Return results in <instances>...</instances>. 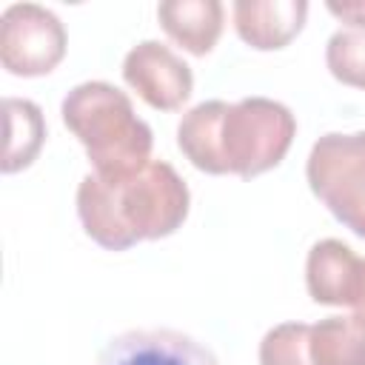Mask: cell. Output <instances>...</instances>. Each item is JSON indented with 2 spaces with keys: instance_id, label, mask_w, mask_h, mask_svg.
I'll return each instance as SVG.
<instances>
[{
  "instance_id": "277c9868",
  "label": "cell",
  "mask_w": 365,
  "mask_h": 365,
  "mask_svg": "<svg viewBox=\"0 0 365 365\" xmlns=\"http://www.w3.org/2000/svg\"><path fill=\"white\" fill-rule=\"evenodd\" d=\"M314 197L356 237H365V131L322 134L308 154Z\"/></svg>"
},
{
  "instance_id": "3957f363",
  "label": "cell",
  "mask_w": 365,
  "mask_h": 365,
  "mask_svg": "<svg viewBox=\"0 0 365 365\" xmlns=\"http://www.w3.org/2000/svg\"><path fill=\"white\" fill-rule=\"evenodd\" d=\"M297 120L288 106L271 97H242L228 103L220 123V160L225 174L251 180L274 168L291 148Z\"/></svg>"
},
{
  "instance_id": "5bb4252c",
  "label": "cell",
  "mask_w": 365,
  "mask_h": 365,
  "mask_svg": "<svg viewBox=\"0 0 365 365\" xmlns=\"http://www.w3.org/2000/svg\"><path fill=\"white\" fill-rule=\"evenodd\" d=\"M328 71L354 88H365V29H339L325 46Z\"/></svg>"
},
{
  "instance_id": "7c38bea8",
  "label": "cell",
  "mask_w": 365,
  "mask_h": 365,
  "mask_svg": "<svg viewBox=\"0 0 365 365\" xmlns=\"http://www.w3.org/2000/svg\"><path fill=\"white\" fill-rule=\"evenodd\" d=\"M311 365H365V322L351 317H325L308 331Z\"/></svg>"
},
{
  "instance_id": "5b68a950",
  "label": "cell",
  "mask_w": 365,
  "mask_h": 365,
  "mask_svg": "<svg viewBox=\"0 0 365 365\" xmlns=\"http://www.w3.org/2000/svg\"><path fill=\"white\" fill-rule=\"evenodd\" d=\"M66 54L60 17L40 3H14L0 17V63L9 74L40 77Z\"/></svg>"
},
{
  "instance_id": "6da1fadb",
  "label": "cell",
  "mask_w": 365,
  "mask_h": 365,
  "mask_svg": "<svg viewBox=\"0 0 365 365\" xmlns=\"http://www.w3.org/2000/svg\"><path fill=\"white\" fill-rule=\"evenodd\" d=\"M188 205V185L165 160H151L137 174L120 180L91 171L77 185V217L86 234L108 251L174 234L185 222Z\"/></svg>"
},
{
  "instance_id": "ba28073f",
  "label": "cell",
  "mask_w": 365,
  "mask_h": 365,
  "mask_svg": "<svg viewBox=\"0 0 365 365\" xmlns=\"http://www.w3.org/2000/svg\"><path fill=\"white\" fill-rule=\"evenodd\" d=\"M234 29L257 51L288 46L305 26V0H237L231 6Z\"/></svg>"
},
{
  "instance_id": "30bf717a",
  "label": "cell",
  "mask_w": 365,
  "mask_h": 365,
  "mask_svg": "<svg viewBox=\"0 0 365 365\" xmlns=\"http://www.w3.org/2000/svg\"><path fill=\"white\" fill-rule=\"evenodd\" d=\"M157 17L163 31L177 46L194 57H202L222 34L225 9L220 0H165L157 6Z\"/></svg>"
},
{
  "instance_id": "8992f818",
  "label": "cell",
  "mask_w": 365,
  "mask_h": 365,
  "mask_svg": "<svg viewBox=\"0 0 365 365\" xmlns=\"http://www.w3.org/2000/svg\"><path fill=\"white\" fill-rule=\"evenodd\" d=\"M123 80L160 111H177L194 91V74L182 57H177L160 40L137 43L123 60Z\"/></svg>"
},
{
  "instance_id": "52a82bcc",
  "label": "cell",
  "mask_w": 365,
  "mask_h": 365,
  "mask_svg": "<svg viewBox=\"0 0 365 365\" xmlns=\"http://www.w3.org/2000/svg\"><path fill=\"white\" fill-rule=\"evenodd\" d=\"M94 365H220L214 351L174 328H131L108 339Z\"/></svg>"
},
{
  "instance_id": "e0dca14e",
  "label": "cell",
  "mask_w": 365,
  "mask_h": 365,
  "mask_svg": "<svg viewBox=\"0 0 365 365\" xmlns=\"http://www.w3.org/2000/svg\"><path fill=\"white\" fill-rule=\"evenodd\" d=\"M348 308H354V317L365 322V259L359 257V268H356V279L351 288V302Z\"/></svg>"
},
{
  "instance_id": "9c48e42d",
  "label": "cell",
  "mask_w": 365,
  "mask_h": 365,
  "mask_svg": "<svg viewBox=\"0 0 365 365\" xmlns=\"http://www.w3.org/2000/svg\"><path fill=\"white\" fill-rule=\"evenodd\" d=\"M359 257L342 240H319L311 245L305 259V285L319 305H348L356 279Z\"/></svg>"
},
{
  "instance_id": "2e32d148",
  "label": "cell",
  "mask_w": 365,
  "mask_h": 365,
  "mask_svg": "<svg viewBox=\"0 0 365 365\" xmlns=\"http://www.w3.org/2000/svg\"><path fill=\"white\" fill-rule=\"evenodd\" d=\"M328 11L348 23V29H365V0H345V3H328Z\"/></svg>"
},
{
  "instance_id": "4fadbf2b",
  "label": "cell",
  "mask_w": 365,
  "mask_h": 365,
  "mask_svg": "<svg viewBox=\"0 0 365 365\" xmlns=\"http://www.w3.org/2000/svg\"><path fill=\"white\" fill-rule=\"evenodd\" d=\"M3 114H6V148L0 168L6 174H14L20 168H29L40 154L46 140V120L37 103L20 97H6Z\"/></svg>"
},
{
  "instance_id": "7a4b0ae2",
  "label": "cell",
  "mask_w": 365,
  "mask_h": 365,
  "mask_svg": "<svg viewBox=\"0 0 365 365\" xmlns=\"http://www.w3.org/2000/svg\"><path fill=\"white\" fill-rule=\"evenodd\" d=\"M66 128L83 143L97 177L120 180L151 163L154 134L125 91L106 80L74 86L60 106Z\"/></svg>"
},
{
  "instance_id": "8fae6325",
  "label": "cell",
  "mask_w": 365,
  "mask_h": 365,
  "mask_svg": "<svg viewBox=\"0 0 365 365\" xmlns=\"http://www.w3.org/2000/svg\"><path fill=\"white\" fill-rule=\"evenodd\" d=\"M228 103L225 100H205L188 108L177 125V145L185 154V160L205 171V174H225L217 137H220V123L225 114Z\"/></svg>"
},
{
  "instance_id": "9a60e30c",
  "label": "cell",
  "mask_w": 365,
  "mask_h": 365,
  "mask_svg": "<svg viewBox=\"0 0 365 365\" xmlns=\"http://www.w3.org/2000/svg\"><path fill=\"white\" fill-rule=\"evenodd\" d=\"M308 331L311 325L305 322L274 325L259 342V365H311Z\"/></svg>"
}]
</instances>
